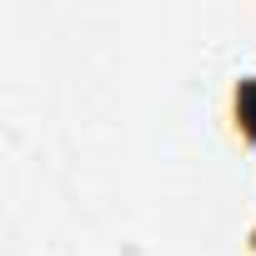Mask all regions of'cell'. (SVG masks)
Segmentation results:
<instances>
[{"instance_id": "obj_1", "label": "cell", "mask_w": 256, "mask_h": 256, "mask_svg": "<svg viewBox=\"0 0 256 256\" xmlns=\"http://www.w3.org/2000/svg\"><path fill=\"white\" fill-rule=\"evenodd\" d=\"M236 110H241V126H246V131H256V76L241 86V96H236Z\"/></svg>"}]
</instances>
